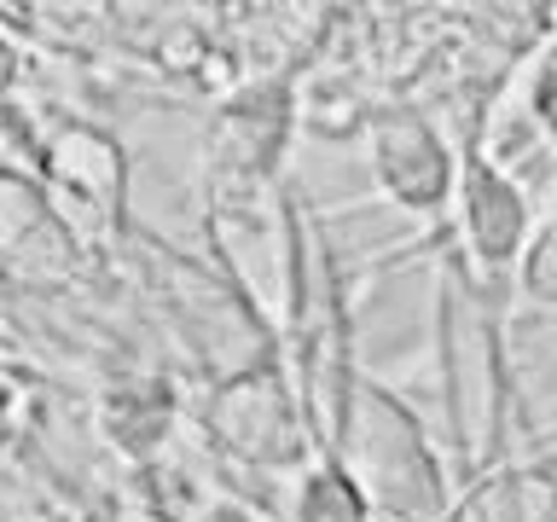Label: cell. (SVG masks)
Masks as SVG:
<instances>
[{"mask_svg":"<svg viewBox=\"0 0 557 522\" xmlns=\"http://www.w3.org/2000/svg\"><path fill=\"white\" fill-rule=\"evenodd\" d=\"M325 452L355 476L377 522H442L447 517V505H453L447 464L430 442L424 418L389 383L355 377Z\"/></svg>","mask_w":557,"mask_h":522,"instance_id":"1","label":"cell"},{"mask_svg":"<svg viewBox=\"0 0 557 522\" xmlns=\"http://www.w3.org/2000/svg\"><path fill=\"white\" fill-rule=\"evenodd\" d=\"M540 226L529 181H517L511 169H499L494 157L465 146L459 157V186H453L447 233H453V268H459L482 296L505 302L517 278V261L529 250Z\"/></svg>","mask_w":557,"mask_h":522,"instance_id":"2","label":"cell"},{"mask_svg":"<svg viewBox=\"0 0 557 522\" xmlns=\"http://www.w3.org/2000/svg\"><path fill=\"white\" fill-rule=\"evenodd\" d=\"M35 181L76 244H104L128 209V151L94 122H59L35 139Z\"/></svg>","mask_w":557,"mask_h":522,"instance_id":"3","label":"cell"},{"mask_svg":"<svg viewBox=\"0 0 557 522\" xmlns=\"http://www.w3.org/2000/svg\"><path fill=\"white\" fill-rule=\"evenodd\" d=\"M209 435L250 470H302L308 459H320L285 355L256 372L221 377V389L209 395Z\"/></svg>","mask_w":557,"mask_h":522,"instance_id":"4","label":"cell"},{"mask_svg":"<svg viewBox=\"0 0 557 522\" xmlns=\"http://www.w3.org/2000/svg\"><path fill=\"white\" fill-rule=\"evenodd\" d=\"M296 128H302V94L290 76L238 82L209 116V186H278Z\"/></svg>","mask_w":557,"mask_h":522,"instance_id":"5","label":"cell"},{"mask_svg":"<svg viewBox=\"0 0 557 522\" xmlns=\"http://www.w3.org/2000/svg\"><path fill=\"white\" fill-rule=\"evenodd\" d=\"M459 157L465 146H453L424 104H383L377 116H366V169L383 198L418 221H447Z\"/></svg>","mask_w":557,"mask_h":522,"instance_id":"6","label":"cell"},{"mask_svg":"<svg viewBox=\"0 0 557 522\" xmlns=\"http://www.w3.org/2000/svg\"><path fill=\"white\" fill-rule=\"evenodd\" d=\"M82 244L59 226L35 169H0V256L29 273H59Z\"/></svg>","mask_w":557,"mask_h":522,"instance_id":"7","label":"cell"},{"mask_svg":"<svg viewBox=\"0 0 557 522\" xmlns=\"http://www.w3.org/2000/svg\"><path fill=\"white\" fill-rule=\"evenodd\" d=\"M94 418H99V435L122 459H157L169 447L174 424H181V400H174L163 377H128L99 395Z\"/></svg>","mask_w":557,"mask_h":522,"instance_id":"8","label":"cell"},{"mask_svg":"<svg viewBox=\"0 0 557 522\" xmlns=\"http://www.w3.org/2000/svg\"><path fill=\"white\" fill-rule=\"evenodd\" d=\"M557 511V482L546 464H487L470 476L465 494H453L442 522H552Z\"/></svg>","mask_w":557,"mask_h":522,"instance_id":"9","label":"cell"},{"mask_svg":"<svg viewBox=\"0 0 557 522\" xmlns=\"http://www.w3.org/2000/svg\"><path fill=\"white\" fill-rule=\"evenodd\" d=\"M290 522H377V511L366 505V494L355 487V476L320 452L296 470V494H290Z\"/></svg>","mask_w":557,"mask_h":522,"instance_id":"10","label":"cell"},{"mask_svg":"<svg viewBox=\"0 0 557 522\" xmlns=\"http://www.w3.org/2000/svg\"><path fill=\"white\" fill-rule=\"evenodd\" d=\"M517 94H522V111H529L540 146L557 157V41H540L517 70Z\"/></svg>","mask_w":557,"mask_h":522,"instance_id":"11","label":"cell"},{"mask_svg":"<svg viewBox=\"0 0 557 522\" xmlns=\"http://www.w3.org/2000/svg\"><path fill=\"white\" fill-rule=\"evenodd\" d=\"M511 296H522V302L540 308V313H557V215H540L529 250L517 261Z\"/></svg>","mask_w":557,"mask_h":522,"instance_id":"12","label":"cell"},{"mask_svg":"<svg viewBox=\"0 0 557 522\" xmlns=\"http://www.w3.org/2000/svg\"><path fill=\"white\" fill-rule=\"evenodd\" d=\"M24 70H29V52H24V41H17L12 29H0V99H7L12 87L24 82Z\"/></svg>","mask_w":557,"mask_h":522,"instance_id":"13","label":"cell"},{"mask_svg":"<svg viewBox=\"0 0 557 522\" xmlns=\"http://www.w3.org/2000/svg\"><path fill=\"white\" fill-rule=\"evenodd\" d=\"M12 412H17V377L7 372V365H0V430L12 424Z\"/></svg>","mask_w":557,"mask_h":522,"instance_id":"14","label":"cell"},{"mask_svg":"<svg viewBox=\"0 0 557 522\" xmlns=\"http://www.w3.org/2000/svg\"><path fill=\"white\" fill-rule=\"evenodd\" d=\"M546 476H552V482H557V459H546Z\"/></svg>","mask_w":557,"mask_h":522,"instance_id":"15","label":"cell"},{"mask_svg":"<svg viewBox=\"0 0 557 522\" xmlns=\"http://www.w3.org/2000/svg\"><path fill=\"white\" fill-rule=\"evenodd\" d=\"M0 522H17V517H7V511H0Z\"/></svg>","mask_w":557,"mask_h":522,"instance_id":"16","label":"cell"},{"mask_svg":"<svg viewBox=\"0 0 557 522\" xmlns=\"http://www.w3.org/2000/svg\"><path fill=\"white\" fill-rule=\"evenodd\" d=\"M552 522H557V511H552Z\"/></svg>","mask_w":557,"mask_h":522,"instance_id":"17","label":"cell"}]
</instances>
